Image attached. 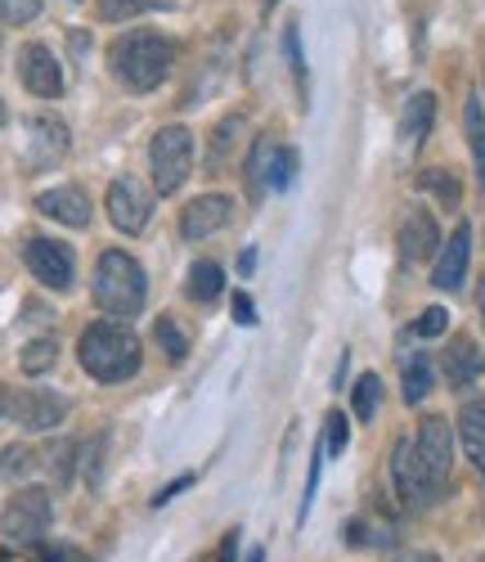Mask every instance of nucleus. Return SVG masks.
Here are the masks:
<instances>
[{
  "instance_id": "nucleus-1",
  "label": "nucleus",
  "mask_w": 485,
  "mask_h": 562,
  "mask_svg": "<svg viewBox=\"0 0 485 562\" xmlns=\"http://www.w3.org/2000/svg\"><path fill=\"white\" fill-rule=\"evenodd\" d=\"M171 59H176V50H171V41L167 36H158V32H122L113 45H109V68H113V77L126 86V90H135V95H149V90H158L162 81H167V72H171Z\"/></svg>"
},
{
  "instance_id": "nucleus-2",
  "label": "nucleus",
  "mask_w": 485,
  "mask_h": 562,
  "mask_svg": "<svg viewBox=\"0 0 485 562\" xmlns=\"http://www.w3.org/2000/svg\"><path fill=\"white\" fill-rule=\"evenodd\" d=\"M144 297H149V284H144V270L131 252L109 248L100 261H94V306L113 319H131L144 311Z\"/></svg>"
},
{
  "instance_id": "nucleus-3",
  "label": "nucleus",
  "mask_w": 485,
  "mask_h": 562,
  "mask_svg": "<svg viewBox=\"0 0 485 562\" xmlns=\"http://www.w3.org/2000/svg\"><path fill=\"white\" fill-rule=\"evenodd\" d=\"M77 356H81V369L90 373V379H100V383H122L139 369L135 334H126L122 324H109V319L90 324V329L81 334Z\"/></svg>"
},
{
  "instance_id": "nucleus-4",
  "label": "nucleus",
  "mask_w": 485,
  "mask_h": 562,
  "mask_svg": "<svg viewBox=\"0 0 485 562\" xmlns=\"http://www.w3.org/2000/svg\"><path fill=\"white\" fill-rule=\"evenodd\" d=\"M149 167H154L158 194H176L193 171V135L184 126H162L149 145Z\"/></svg>"
},
{
  "instance_id": "nucleus-5",
  "label": "nucleus",
  "mask_w": 485,
  "mask_h": 562,
  "mask_svg": "<svg viewBox=\"0 0 485 562\" xmlns=\"http://www.w3.org/2000/svg\"><path fill=\"white\" fill-rule=\"evenodd\" d=\"M409 446H414V463L422 468L427 486L441 495L445 482H450V463H454V432H450V424H445L441 414L422 418V424H418V437H414Z\"/></svg>"
},
{
  "instance_id": "nucleus-6",
  "label": "nucleus",
  "mask_w": 485,
  "mask_h": 562,
  "mask_svg": "<svg viewBox=\"0 0 485 562\" xmlns=\"http://www.w3.org/2000/svg\"><path fill=\"white\" fill-rule=\"evenodd\" d=\"M50 491L45 486H23L19 495H10L5 513H0V527H5L10 540L19 544H41L45 531H50Z\"/></svg>"
},
{
  "instance_id": "nucleus-7",
  "label": "nucleus",
  "mask_w": 485,
  "mask_h": 562,
  "mask_svg": "<svg viewBox=\"0 0 485 562\" xmlns=\"http://www.w3.org/2000/svg\"><path fill=\"white\" fill-rule=\"evenodd\" d=\"M23 261H27V270L41 279L45 289H72V279H77V257H72V248H64V244H55V239H27L23 244Z\"/></svg>"
},
{
  "instance_id": "nucleus-8",
  "label": "nucleus",
  "mask_w": 485,
  "mask_h": 562,
  "mask_svg": "<svg viewBox=\"0 0 485 562\" xmlns=\"http://www.w3.org/2000/svg\"><path fill=\"white\" fill-rule=\"evenodd\" d=\"M104 207H109V221H113L122 234H139L144 225H149L154 199L144 194V184H135L131 176H117V180L109 184V199H104Z\"/></svg>"
},
{
  "instance_id": "nucleus-9",
  "label": "nucleus",
  "mask_w": 485,
  "mask_h": 562,
  "mask_svg": "<svg viewBox=\"0 0 485 562\" xmlns=\"http://www.w3.org/2000/svg\"><path fill=\"white\" fill-rule=\"evenodd\" d=\"M10 414H14V424L27 428V432H50V428L64 424L68 401L55 396V392H45V387H27L19 401H10Z\"/></svg>"
},
{
  "instance_id": "nucleus-10",
  "label": "nucleus",
  "mask_w": 485,
  "mask_h": 562,
  "mask_svg": "<svg viewBox=\"0 0 485 562\" xmlns=\"http://www.w3.org/2000/svg\"><path fill=\"white\" fill-rule=\"evenodd\" d=\"M19 77H23V86L32 90V95H41V100H59L64 95V68H59V59L50 50H45V45H23Z\"/></svg>"
},
{
  "instance_id": "nucleus-11",
  "label": "nucleus",
  "mask_w": 485,
  "mask_h": 562,
  "mask_svg": "<svg viewBox=\"0 0 485 562\" xmlns=\"http://www.w3.org/2000/svg\"><path fill=\"white\" fill-rule=\"evenodd\" d=\"M467 257H472V225L459 221V229L445 239V248L436 252L431 284H436V289H445V293H454V289L463 284V274H467Z\"/></svg>"
},
{
  "instance_id": "nucleus-12",
  "label": "nucleus",
  "mask_w": 485,
  "mask_h": 562,
  "mask_svg": "<svg viewBox=\"0 0 485 562\" xmlns=\"http://www.w3.org/2000/svg\"><path fill=\"white\" fill-rule=\"evenodd\" d=\"M392 482H396V495H401L405 508H427L436 499V491L422 477V468L414 463V446L409 441H401L396 454H392Z\"/></svg>"
},
{
  "instance_id": "nucleus-13",
  "label": "nucleus",
  "mask_w": 485,
  "mask_h": 562,
  "mask_svg": "<svg viewBox=\"0 0 485 562\" xmlns=\"http://www.w3.org/2000/svg\"><path fill=\"white\" fill-rule=\"evenodd\" d=\"M234 216V203L225 194H203V199H193L180 216V234L184 239H207V234H216L221 225H229Z\"/></svg>"
},
{
  "instance_id": "nucleus-14",
  "label": "nucleus",
  "mask_w": 485,
  "mask_h": 562,
  "mask_svg": "<svg viewBox=\"0 0 485 562\" xmlns=\"http://www.w3.org/2000/svg\"><path fill=\"white\" fill-rule=\"evenodd\" d=\"M36 212L50 216V221H64L72 229L90 225V199H86V190H77V184H59V190L36 194Z\"/></svg>"
},
{
  "instance_id": "nucleus-15",
  "label": "nucleus",
  "mask_w": 485,
  "mask_h": 562,
  "mask_svg": "<svg viewBox=\"0 0 485 562\" xmlns=\"http://www.w3.org/2000/svg\"><path fill=\"white\" fill-rule=\"evenodd\" d=\"M436 244H441V229H436V216L414 207L405 221H401V257L405 261H422L436 252Z\"/></svg>"
},
{
  "instance_id": "nucleus-16",
  "label": "nucleus",
  "mask_w": 485,
  "mask_h": 562,
  "mask_svg": "<svg viewBox=\"0 0 485 562\" xmlns=\"http://www.w3.org/2000/svg\"><path fill=\"white\" fill-rule=\"evenodd\" d=\"M274 158H279V145H274L270 135H257V145L248 149V158H243V184H248L252 203H257V199H266V190H270Z\"/></svg>"
},
{
  "instance_id": "nucleus-17",
  "label": "nucleus",
  "mask_w": 485,
  "mask_h": 562,
  "mask_svg": "<svg viewBox=\"0 0 485 562\" xmlns=\"http://www.w3.org/2000/svg\"><path fill=\"white\" fill-rule=\"evenodd\" d=\"M481 373H485L481 347L472 338H454L450 351H445V379H450V387H472Z\"/></svg>"
},
{
  "instance_id": "nucleus-18",
  "label": "nucleus",
  "mask_w": 485,
  "mask_h": 562,
  "mask_svg": "<svg viewBox=\"0 0 485 562\" xmlns=\"http://www.w3.org/2000/svg\"><path fill=\"white\" fill-rule=\"evenodd\" d=\"M459 441L476 473H485V401H467L459 409Z\"/></svg>"
},
{
  "instance_id": "nucleus-19",
  "label": "nucleus",
  "mask_w": 485,
  "mask_h": 562,
  "mask_svg": "<svg viewBox=\"0 0 485 562\" xmlns=\"http://www.w3.org/2000/svg\"><path fill=\"white\" fill-rule=\"evenodd\" d=\"M431 122H436V95H431V90H418V95L405 104V113H401V139H405V149H418L422 145Z\"/></svg>"
},
{
  "instance_id": "nucleus-20",
  "label": "nucleus",
  "mask_w": 485,
  "mask_h": 562,
  "mask_svg": "<svg viewBox=\"0 0 485 562\" xmlns=\"http://www.w3.org/2000/svg\"><path fill=\"white\" fill-rule=\"evenodd\" d=\"M238 131H243V113H229V117H221L212 126V135H207V171H225V162H229V154L238 145Z\"/></svg>"
},
{
  "instance_id": "nucleus-21",
  "label": "nucleus",
  "mask_w": 485,
  "mask_h": 562,
  "mask_svg": "<svg viewBox=\"0 0 485 562\" xmlns=\"http://www.w3.org/2000/svg\"><path fill=\"white\" fill-rule=\"evenodd\" d=\"M32 145H36V162H55L68 154V126L55 117H36L32 122Z\"/></svg>"
},
{
  "instance_id": "nucleus-22",
  "label": "nucleus",
  "mask_w": 485,
  "mask_h": 562,
  "mask_svg": "<svg viewBox=\"0 0 485 562\" xmlns=\"http://www.w3.org/2000/svg\"><path fill=\"white\" fill-rule=\"evenodd\" d=\"M463 126H467V149H472V162H476V184L485 194V104L476 95L463 109Z\"/></svg>"
},
{
  "instance_id": "nucleus-23",
  "label": "nucleus",
  "mask_w": 485,
  "mask_h": 562,
  "mask_svg": "<svg viewBox=\"0 0 485 562\" xmlns=\"http://www.w3.org/2000/svg\"><path fill=\"white\" fill-rule=\"evenodd\" d=\"M184 289H189V297H193V302H203V306H207V302H216V297L225 293V274H221V266H216V261H193V266H189V284H184Z\"/></svg>"
},
{
  "instance_id": "nucleus-24",
  "label": "nucleus",
  "mask_w": 485,
  "mask_h": 562,
  "mask_svg": "<svg viewBox=\"0 0 485 562\" xmlns=\"http://www.w3.org/2000/svg\"><path fill=\"white\" fill-rule=\"evenodd\" d=\"M401 387H405V401L418 405L427 392H431V360L422 351H409L401 360Z\"/></svg>"
},
{
  "instance_id": "nucleus-25",
  "label": "nucleus",
  "mask_w": 485,
  "mask_h": 562,
  "mask_svg": "<svg viewBox=\"0 0 485 562\" xmlns=\"http://www.w3.org/2000/svg\"><path fill=\"white\" fill-rule=\"evenodd\" d=\"M154 338H158V347L167 351V360H171V364H180V360L189 356V334L180 329V324H176L171 315H162V319L154 324Z\"/></svg>"
},
{
  "instance_id": "nucleus-26",
  "label": "nucleus",
  "mask_w": 485,
  "mask_h": 562,
  "mask_svg": "<svg viewBox=\"0 0 485 562\" xmlns=\"http://www.w3.org/2000/svg\"><path fill=\"white\" fill-rule=\"evenodd\" d=\"M377 401H382V379L377 373H364V379L356 383V392H351V409H356L360 424H369V418L377 414Z\"/></svg>"
},
{
  "instance_id": "nucleus-27",
  "label": "nucleus",
  "mask_w": 485,
  "mask_h": 562,
  "mask_svg": "<svg viewBox=\"0 0 485 562\" xmlns=\"http://www.w3.org/2000/svg\"><path fill=\"white\" fill-rule=\"evenodd\" d=\"M55 360H59V342H55V338H36V342H27L23 356H19L23 373H45V369H55Z\"/></svg>"
},
{
  "instance_id": "nucleus-28",
  "label": "nucleus",
  "mask_w": 485,
  "mask_h": 562,
  "mask_svg": "<svg viewBox=\"0 0 485 562\" xmlns=\"http://www.w3.org/2000/svg\"><path fill=\"white\" fill-rule=\"evenodd\" d=\"M162 0H100V19L104 23H126V19H139V14H149L158 10Z\"/></svg>"
},
{
  "instance_id": "nucleus-29",
  "label": "nucleus",
  "mask_w": 485,
  "mask_h": 562,
  "mask_svg": "<svg viewBox=\"0 0 485 562\" xmlns=\"http://www.w3.org/2000/svg\"><path fill=\"white\" fill-rule=\"evenodd\" d=\"M418 190L422 194H436V199H441V207H459V184H454L450 171H422L418 176Z\"/></svg>"
},
{
  "instance_id": "nucleus-30",
  "label": "nucleus",
  "mask_w": 485,
  "mask_h": 562,
  "mask_svg": "<svg viewBox=\"0 0 485 562\" xmlns=\"http://www.w3.org/2000/svg\"><path fill=\"white\" fill-rule=\"evenodd\" d=\"M32 463H36V454H32L27 446H5V450H0V482L27 477V473H32Z\"/></svg>"
},
{
  "instance_id": "nucleus-31",
  "label": "nucleus",
  "mask_w": 485,
  "mask_h": 562,
  "mask_svg": "<svg viewBox=\"0 0 485 562\" xmlns=\"http://www.w3.org/2000/svg\"><path fill=\"white\" fill-rule=\"evenodd\" d=\"M445 329H450V311H445V306H427V311L409 324L414 338H441Z\"/></svg>"
},
{
  "instance_id": "nucleus-32",
  "label": "nucleus",
  "mask_w": 485,
  "mask_h": 562,
  "mask_svg": "<svg viewBox=\"0 0 485 562\" xmlns=\"http://www.w3.org/2000/svg\"><path fill=\"white\" fill-rule=\"evenodd\" d=\"M347 437H351V424H347V414H328V428H324V454H342L347 450Z\"/></svg>"
},
{
  "instance_id": "nucleus-33",
  "label": "nucleus",
  "mask_w": 485,
  "mask_h": 562,
  "mask_svg": "<svg viewBox=\"0 0 485 562\" xmlns=\"http://www.w3.org/2000/svg\"><path fill=\"white\" fill-rule=\"evenodd\" d=\"M41 14V0H0V23H32Z\"/></svg>"
},
{
  "instance_id": "nucleus-34",
  "label": "nucleus",
  "mask_w": 485,
  "mask_h": 562,
  "mask_svg": "<svg viewBox=\"0 0 485 562\" xmlns=\"http://www.w3.org/2000/svg\"><path fill=\"white\" fill-rule=\"evenodd\" d=\"M283 50H287V64H293L297 86L306 90V59H302V36H297V27H287V32H283Z\"/></svg>"
},
{
  "instance_id": "nucleus-35",
  "label": "nucleus",
  "mask_w": 485,
  "mask_h": 562,
  "mask_svg": "<svg viewBox=\"0 0 485 562\" xmlns=\"http://www.w3.org/2000/svg\"><path fill=\"white\" fill-rule=\"evenodd\" d=\"M293 176H297V154H293V149H279V158H274V176H270V190H287V184H293Z\"/></svg>"
},
{
  "instance_id": "nucleus-36",
  "label": "nucleus",
  "mask_w": 485,
  "mask_h": 562,
  "mask_svg": "<svg viewBox=\"0 0 485 562\" xmlns=\"http://www.w3.org/2000/svg\"><path fill=\"white\" fill-rule=\"evenodd\" d=\"M81 463H86V482H90V486H100V473H104V441H90Z\"/></svg>"
},
{
  "instance_id": "nucleus-37",
  "label": "nucleus",
  "mask_w": 485,
  "mask_h": 562,
  "mask_svg": "<svg viewBox=\"0 0 485 562\" xmlns=\"http://www.w3.org/2000/svg\"><path fill=\"white\" fill-rule=\"evenodd\" d=\"M72 454H77L72 441L55 446V454H50V468H55V477H59V482H68V473H72Z\"/></svg>"
},
{
  "instance_id": "nucleus-38",
  "label": "nucleus",
  "mask_w": 485,
  "mask_h": 562,
  "mask_svg": "<svg viewBox=\"0 0 485 562\" xmlns=\"http://www.w3.org/2000/svg\"><path fill=\"white\" fill-rule=\"evenodd\" d=\"M234 319L243 324V329H252V324H257V306H252L248 293H238V297H234Z\"/></svg>"
},
{
  "instance_id": "nucleus-39",
  "label": "nucleus",
  "mask_w": 485,
  "mask_h": 562,
  "mask_svg": "<svg viewBox=\"0 0 485 562\" xmlns=\"http://www.w3.org/2000/svg\"><path fill=\"white\" fill-rule=\"evenodd\" d=\"M234 558H238V527H234V531H225V540L216 544V553H212L207 562H234Z\"/></svg>"
},
{
  "instance_id": "nucleus-40",
  "label": "nucleus",
  "mask_w": 485,
  "mask_h": 562,
  "mask_svg": "<svg viewBox=\"0 0 485 562\" xmlns=\"http://www.w3.org/2000/svg\"><path fill=\"white\" fill-rule=\"evenodd\" d=\"M189 486H193V473H184V477H176V482H171V486H162V491H158V495H154V504H158V508H162V504H167V499H176V495H180V491H189Z\"/></svg>"
},
{
  "instance_id": "nucleus-41",
  "label": "nucleus",
  "mask_w": 485,
  "mask_h": 562,
  "mask_svg": "<svg viewBox=\"0 0 485 562\" xmlns=\"http://www.w3.org/2000/svg\"><path fill=\"white\" fill-rule=\"evenodd\" d=\"M238 270L252 274V270H257V252H243V257H238Z\"/></svg>"
},
{
  "instance_id": "nucleus-42",
  "label": "nucleus",
  "mask_w": 485,
  "mask_h": 562,
  "mask_svg": "<svg viewBox=\"0 0 485 562\" xmlns=\"http://www.w3.org/2000/svg\"><path fill=\"white\" fill-rule=\"evenodd\" d=\"M0 562H32L27 553H14V549H0Z\"/></svg>"
},
{
  "instance_id": "nucleus-43",
  "label": "nucleus",
  "mask_w": 485,
  "mask_h": 562,
  "mask_svg": "<svg viewBox=\"0 0 485 562\" xmlns=\"http://www.w3.org/2000/svg\"><path fill=\"white\" fill-rule=\"evenodd\" d=\"M401 562H441V558H436V553H405Z\"/></svg>"
},
{
  "instance_id": "nucleus-44",
  "label": "nucleus",
  "mask_w": 485,
  "mask_h": 562,
  "mask_svg": "<svg viewBox=\"0 0 485 562\" xmlns=\"http://www.w3.org/2000/svg\"><path fill=\"white\" fill-rule=\"evenodd\" d=\"M10 414V392H5V383H0V418Z\"/></svg>"
},
{
  "instance_id": "nucleus-45",
  "label": "nucleus",
  "mask_w": 485,
  "mask_h": 562,
  "mask_svg": "<svg viewBox=\"0 0 485 562\" xmlns=\"http://www.w3.org/2000/svg\"><path fill=\"white\" fill-rule=\"evenodd\" d=\"M248 562H266V553H261V549H252V553H248Z\"/></svg>"
},
{
  "instance_id": "nucleus-46",
  "label": "nucleus",
  "mask_w": 485,
  "mask_h": 562,
  "mask_svg": "<svg viewBox=\"0 0 485 562\" xmlns=\"http://www.w3.org/2000/svg\"><path fill=\"white\" fill-rule=\"evenodd\" d=\"M481 319H485V279H481Z\"/></svg>"
},
{
  "instance_id": "nucleus-47",
  "label": "nucleus",
  "mask_w": 485,
  "mask_h": 562,
  "mask_svg": "<svg viewBox=\"0 0 485 562\" xmlns=\"http://www.w3.org/2000/svg\"><path fill=\"white\" fill-rule=\"evenodd\" d=\"M0 126H5V104H0Z\"/></svg>"
}]
</instances>
